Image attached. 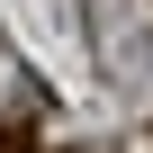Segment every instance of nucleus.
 I'll return each mask as SVG.
<instances>
[]
</instances>
